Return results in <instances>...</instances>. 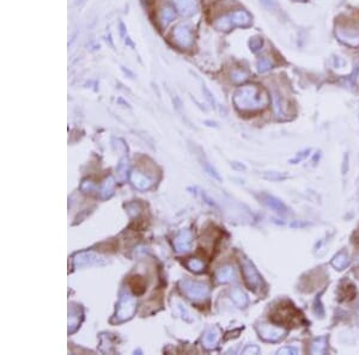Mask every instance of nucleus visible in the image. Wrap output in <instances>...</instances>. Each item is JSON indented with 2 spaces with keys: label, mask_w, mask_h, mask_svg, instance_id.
<instances>
[{
  "label": "nucleus",
  "mask_w": 359,
  "mask_h": 355,
  "mask_svg": "<svg viewBox=\"0 0 359 355\" xmlns=\"http://www.w3.org/2000/svg\"><path fill=\"white\" fill-rule=\"evenodd\" d=\"M234 102L240 110L254 112L261 110L268 104V95L265 90L255 85H246L235 94Z\"/></svg>",
  "instance_id": "1"
},
{
  "label": "nucleus",
  "mask_w": 359,
  "mask_h": 355,
  "mask_svg": "<svg viewBox=\"0 0 359 355\" xmlns=\"http://www.w3.org/2000/svg\"><path fill=\"white\" fill-rule=\"evenodd\" d=\"M272 322L280 325H297L301 323L302 313L290 302L280 303L271 313Z\"/></svg>",
  "instance_id": "2"
},
{
  "label": "nucleus",
  "mask_w": 359,
  "mask_h": 355,
  "mask_svg": "<svg viewBox=\"0 0 359 355\" xmlns=\"http://www.w3.org/2000/svg\"><path fill=\"white\" fill-rule=\"evenodd\" d=\"M251 22V17L246 11H237L231 15L224 17L216 24L217 28L220 30H229L234 26H246L249 25Z\"/></svg>",
  "instance_id": "3"
},
{
  "label": "nucleus",
  "mask_w": 359,
  "mask_h": 355,
  "mask_svg": "<svg viewBox=\"0 0 359 355\" xmlns=\"http://www.w3.org/2000/svg\"><path fill=\"white\" fill-rule=\"evenodd\" d=\"M337 37L351 47H359V30L354 28H338Z\"/></svg>",
  "instance_id": "4"
},
{
  "label": "nucleus",
  "mask_w": 359,
  "mask_h": 355,
  "mask_svg": "<svg viewBox=\"0 0 359 355\" xmlns=\"http://www.w3.org/2000/svg\"><path fill=\"white\" fill-rule=\"evenodd\" d=\"M242 267H243L244 279H246V282L248 284V286H249V288H253V289L260 288L262 285V280H261V277L258 273V270L254 268V265L251 264L249 261L244 260Z\"/></svg>",
  "instance_id": "5"
},
{
  "label": "nucleus",
  "mask_w": 359,
  "mask_h": 355,
  "mask_svg": "<svg viewBox=\"0 0 359 355\" xmlns=\"http://www.w3.org/2000/svg\"><path fill=\"white\" fill-rule=\"evenodd\" d=\"M259 333H260V337L266 341H271V342L280 341L286 335V330L284 328L275 325H262L261 328H259Z\"/></svg>",
  "instance_id": "6"
},
{
  "label": "nucleus",
  "mask_w": 359,
  "mask_h": 355,
  "mask_svg": "<svg viewBox=\"0 0 359 355\" xmlns=\"http://www.w3.org/2000/svg\"><path fill=\"white\" fill-rule=\"evenodd\" d=\"M348 262H350V260H348V255L345 253V251H341V253L336 255V257L333 258L332 264L336 269L343 270L344 268H346Z\"/></svg>",
  "instance_id": "7"
},
{
  "label": "nucleus",
  "mask_w": 359,
  "mask_h": 355,
  "mask_svg": "<svg viewBox=\"0 0 359 355\" xmlns=\"http://www.w3.org/2000/svg\"><path fill=\"white\" fill-rule=\"evenodd\" d=\"M327 349V337L321 336L319 339H316L312 344V351L313 354H323Z\"/></svg>",
  "instance_id": "8"
},
{
  "label": "nucleus",
  "mask_w": 359,
  "mask_h": 355,
  "mask_svg": "<svg viewBox=\"0 0 359 355\" xmlns=\"http://www.w3.org/2000/svg\"><path fill=\"white\" fill-rule=\"evenodd\" d=\"M269 207H271L272 209H274L275 212L278 213H286L288 211V208H286V206L281 201H279V200L274 199V198H268L267 200Z\"/></svg>",
  "instance_id": "9"
},
{
  "label": "nucleus",
  "mask_w": 359,
  "mask_h": 355,
  "mask_svg": "<svg viewBox=\"0 0 359 355\" xmlns=\"http://www.w3.org/2000/svg\"><path fill=\"white\" fill-rule=\"evenodd\" d=\"M131 288L133 289V292L136 294H141L145 291V282L140 277H137L134 279V282L131 281Z\"/></svg>",
  "instance_id": "10"
},
{
  "label": "nucleus",
  "mask_w": 359,
  "mask_h": 355,
  "mask_svg": "<svg viewBox=\"0 0 359 355\" xmlns=\"http://www.w3.org/2000/svg\"><path fill=\"white\" fill-rule=\"evenodd\" d=\"M233 298H234V301L236 302L240 306H244L247 304L246 295H244L241 291H238V289H236V291L233 293Z\"/></svg>",
  "instance_id": "11"
},
{
  "label": "nucleus",
  "mask_w": 359,
  "mask_h": 355,
  "mask_svg": "<svg viewBox=\"0 0 359 355\" xmlns=\"http://www.w3.org/2000/svg\"><path fill=\"white\" fill-rule=\"evenodd\" d=\"M233 277H234V271L231 270L230 268H225V269H223L219 273V275H218V278H219L220 281L231 280V278H233Z\"/></svg>",
  "instance_id": "12"
},
{
  "label": "nucleus",
  "mask_w": 359,
  "mask_h": 355,
  "mask_svg": "<svg viewBox=\"0 0 359 355\" xmlns=\"http://www.w3.org/2000/svg\"><path fill=\"white\" fill-rule=\"evenodd\" d=\"M271 67H272L271 61L267 60V59H262L260 63H259V71H260V72L268 71Z\"/></svg>",
  "instance_id": "13"
},
{
  "label": "nucleus",
  "mask_w": 359,
  "mask_h": 355,
  "mask_svg": "<svg viewBox=\"0 0 359 355\" xmlns=\"http://www.w3.org/2000/svg\"><path fill=\"white\" fill-rule=\"evenodd\" d=\"M278 354H298V349L296 347H284L279 349Z\"/></svg>",
  "instance_id": "14"
},
{
  "label": "nucleus",
  "mask_w": 359,
  "mask_h": 355,
  "mask_svg": "<svg viewBox=\"0 0 359 355\" xmlns=\"http://www.w3.org/2000/svg\"><path fill=\"white\" fill-rule=\"evenodd\" d=\"M250 47L253 48V50H258L262 47V40L258 39V37H254L253 40L250 41Z\"/></svg>",
  "instance_id": "15"
}]
</instances>
